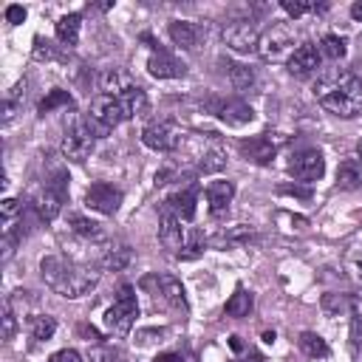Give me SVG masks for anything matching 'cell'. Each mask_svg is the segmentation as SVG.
I'll use <instances>...</instances> for the list:
<instances>
[{
	"mask_svg": "<svg viewBox=\"0 0 362 362\" xmlns=\"http://www.w3.org/2000/svg\"><path fill=\"white\" fill-rule=\"evenodd\" d=\"M317 102L342 119L362 113V79L348 68H331L314 82Z\"/></svg>",
	"mask_w": 362,
	"mask_h": 362,
	"instance_id": "obj_1",
	"label": "cell"
},
{
	"mask_svg": "<svg viewBox=\"0 0 362 362\" xmlns=\"http://www.w3.org/2000/svg\"><path fill=\"white\" fill-rule=\"evenodd\" d=\"M40 272L42 280L51 291L62 294V297H82L88 294L96 283H99V272L90 263H76V260H65L62 255H48L40 260Z\"/></svg>",
	"mask_w": 362,
	"mask_h": 362,
	"instance_id": "obj_2",
	"label": "cell"
},
{
	"mask_svg": "<svg viewBox=\"0 0 362 362\" xmlns=\"http://www.w3.org/2000/svg\"><path fill=\"white\" fill-rule=\"evenodd\" d=\"M136 317H139L136 288L124 283V286H119V294H116L113 305L105 311V317H102V325H105V331H107V334H113V337H124V334L133 328Z\"/></svg>",
	"mask_w": 362,
	"mask_h": 362,
	"instance_id": "obj_3",
	"label": "cell"
},
{
	"mask_svg": "<svg viewBox=\"0 0 362 362\" xmlns=\"http://www.w3.org/2000/svg\"><path fill=\"white\" fill-rule=\"evenodd\" d=\"M294 54V28L286 23H272L257 40V57L263 62H280Z\"/></svg>",
	"mask_w": 362,
	"mask_h": 362,
	"instance_id": "obj_4",
	"label": "cell"
},
{
	"mask_svg": "<svg viewBox=\"0 0 362 362\" xmlns=\"http://www.w3.org/2000/svg\"><path fill=\"white\" fill-rule=\"evenodd\" d=\"M124 110H122V102L116 96H107V93H99L90 107H88V127L93 136H107L119 122H124Z\"/></svg>",
	"mask_w": 362,
	"mask_h": 362,
	"instance_id": "obj_5",
	"label": "cell"
},
{
	"mask_svg": "<svg viewBox=\"0 0 362 362\" xmlns=\"http://www.w3.org/2000/svg\"><path fill=\"white\" fill-rule=\"evenodd\" d=\"M141 141H144V147H150V150H156V153H173V150L181 147L184 133L178 130L175 122L156 119V122H150V124L141 130Z\"/></svg>",
	"mask_w": 362,
	"mask_h": 362,
	"instance_id": "obj_6",
	"label": "cell"
},
{
	"mask_svg": "<svg viewBox=\"0 0 362 362\" xmlns=\"http://www.w3.org/2000/svg\"><path fill=\"white\" fill-rule=\"evenodd\" d=\"M65 198H68V175H65V170H57L54 178L45 181V187H42V192L37 198V215H40V221H54L59 215Z\"/></svg>",
	"mask_w": 362,
	"mask_h": 362,
	"instance_id": "obj_7",
	"label": "cell"
},
{
	"mask_svg": "<svg viewBox=\"0 0 362 362\" xmlns=\"http://www.w3.org/2000/svg\"><path fill=\"white\" fill-rule=\"evenodd\" d=\"M93 133H90V127H88V122L85 119H74L71 122V127L65 130V136H62V156L68 158V161H85L88 156H90V150H93Z\"/></svg>",
	"mask_w": 362,
	"mask_h": 362,
	"instance_id": "obj_8",
	"label": "cell"
},
{
	"mask_svg": "<svg viewBox=\"0 0 362 362\" xmlns=\"http://www.w3.org/2000/svg\"><path fill=\"white\" fill-rule=\"evenodd\" d=\"M288 173H291L297 181L311 184V181L322 178V173H325V158H322V153L314 150V147L297 150V153H291V158H288Z\"/></svg>",
	"mask_w": 362,
	"mask_h": 362,
	"instance_id": "obj_9",
	"label": "cell"
},
{
	"mask_svg": "<svg viewBox=\"0 0 362 362\" xmlns=\"http://www.w3.org/2000/svg\"><path fill=\"white\" fill-rule=\"evenodd\" d=\"M144 280L156 286V291H153V300H156V303H164V305H170L173 311L187 314V297H184V286H181V283H178L173 274H156V277H144Z\"/></svg>",
	"mask_w": 362,
	"mask_h": 362,
	"instance_id": "obj_10",
	"label": "cell"
},
{
	"mask_svg": "<svg viewBox=\"0 0 362 362\" xmlns=\"http://www.w3.org/2000/svg\"><path fill=\"white\" fill-rule=\"evenodd\" d=\"M122 204V189L107 184V181H96L88 187L85 192V206L93 209V212H102V215H116Z\"/></svg>",
	"mask_w": 362,
	"mask_h": 362,
	"instance_id": "obj_11",
	"label": "cell"
},
{
	"mask_svg": "<svg viewBox=\"0 0 362 362\" xmlns=\"http://www.w3.org/2000/svg\"><path fill=\"white\" fill-rule=\"evenodd\" d=\"M206 107L212 110V116H218L221 122L232 124V127H240V124H249L255 119V110L243 102V99H209Z\"/></svg>",
	"mask_w": 362,
	"mask_h": 362,
	"instance_id": "obj_12",
	"label": "cell"
},
{
	"mask_svg": "<svg viewBox=\"0 0 362 362\" xmlns=\"http://www.w3.org/2000/svg\"><path fill=\"white\" fill-rule=\"evenodd\" d=\"M257 40H260V31L252 20H235L223 28V42L240 54L246 51H257Z\"/></svg>",
	"mask_w": 362,
	"mask_h": 362,
	"instance_id": "obj_13",
	"label": "cell"
},
{
	"mask_svg": "<svg viewBox=\"0 0 362 362\" xmlns=\"http://www.w3.org/2000/svg\"><path fill=\"white\" fill-rule=\"evenodd\" d=\"M147 71H150L156 79H175V76H184L187 65H184L175 54H170L167 48H158V45H156V48L150 51Z\"/></svg>",
	"mask_w": 362,
	"mask_h": 362,
	"instance_id": "obj_14",
	"label": "cell"
},
{
	"mask_svg": "<svg viewBox=\"0 0 362 362\" xmlns=\"http://www.w3.org/2000/svg\"><path fill=\"white\" fill-rule=\"evenodd\" d=\"M320 59H322L320 48L314 42H303V45L294 48V54L286 59V65H288L291 76H308V74H314L320 68Z\"/></svg>",
	"mask_w": 362,
	"mask_h": 362,
	"instance_id": "obj_15",
	"label": "cell"
},
{
	"mask_svg": "<svg viewBox=\"0 0 362 362\" xmlns=\"http://www.w3.org/2000/svg\"><path fill=\"white\" fill-rule=\"evenodd\" d=\"M158 240L170 249V252H181L184 249V240H187V232L181 226V218H175L167 206L161 209V221H158Z\"/></svg>",
	"mask_w": 362,
	"mask_h": 362,
	"instance_id": "obj_16",
	"label": "cell"
},
{
	"mask_svg": "<svg viewBox=\"0 0 362 362\" xmlns=\"http://www.w3.org/2000/svg\"><path fill=\"white\" fill-rule=\"evenodd\" d=\"M277 147H280V141H274L269 133L252 136V139H243V141H240V153H243L246 158H252L255 164H269V161L277 156Z\"/></svg>",
	"mask_w": 362,
	"mask_h": 362,
	"instance_id": "obj_17",
	"label": "cell"
},
{
	"mask_svg": "<svg viewBox=\"0 0 362 362\" xmlns=\"http://www.w3.org/2000/svg\"><path fill=\"white\" fill-rule=\"evenodd\" d=\"M235 198V184L232 181H212L206 187V204H209V215L212 218H223L229 204Z\"/></svg>",
	"mask_w": 362,
	"mask_h": 362,
	"instance_id": "obj_18",
	"label": "cell"
},
{
	"mask_svg": "<svg viewBox=\"0 0 362 362\" xmlns=\"http://www.w3.org/2000/svg\"><path fill=\"white\" fill-rule=\"evenodd\" d=\"M223 167H226V150L212 133H206V144L198 153V173H218Z\"/></svg>",
	"mask_w": 362,
	"mask_h": 362,
	"instance_id": "obj_19",
	"label": "cell"
},
{
	"mask_svg": "<svg viewBox=\"0 0 362 362\" xmlns=\"http://www.w3.org/2000/svg\"><path fill=\"white\" fill-rule=\"evenodd\" d=\"M195 201H198V189H195V187H184V189L173 192V195L164 201V206H167L175 218L192 221V218H195Z\"/></svg>",
	"mask_w": 362,
	"mask_h": 362,
	"instance_id": "obj_20",
	"label": "cell"
},
{
	"mask_svg": "<svg viewBox=\"0 0 362 362\" xmlns=\"http://www.w3.org/2000/svg\"><path fill=\"white\" fill-rule=\"evenodd\" d=\"M198 37H201V28H198L195 23H189V20H173V23H170V40H173L178 48L192 51V48L198 45Z\"/></svg>",
	"mask_w": 362,
	"mask_h": 362,
	"instance_id": "obj_21",
	"label": "cell"
},
{
	"mask_svg": "<svg viewBox=\"0 0 362 362\" xmlns=\"http://www.w3.org/2000/svg\"><path fill=\"white\" fill-rule=\"evenodd\" d=\"M99 85H102V90H105L107 96H122L124 90L133 88V79H130L127 71H122V68H110V71H105V74L99 76Z\"/></svg>",
	"mask_w": 362,
	"mask_h": 362,
	"instance_id": "obj_22",
	"label": "cell"
},
{
	"mask_svg": "<svg viewBox=\"0 0 362 362\" xmlns=\"http://www.w3.org/2000/svg\"><path fill=\"white\" fill-rule=\"evenodd\" d=\"M119 102H122V110H124V116L127 119H133V116H144L147 110H150V102H147V93L139 88V85H133L130 90H124L122 96H116Z\"/></svg>",
	"mask_w": 362,
	"mask_h": 362,
	"instance_id": "obj_23",
	"label": "cell"
},
{
	"mask_svg": "<svg viewBox=\"0 0 362 362\" xmlns=\"http://www.w3.org/2000/svg\"><path fill=\"white\" fill-rule=\"evenodd\" d=\"M68 223H71V232L79 235L82 240H90V243H102V240H105V229H102V223L88 221L85 215H71Z\"/></svg>",
	"mask_w": 362,
	"mask_h": 362,
	"instance_id": "obj_24",
	"label": "cell"
},
{
	"mask_svg": "<svg viewBox=\"0 0 362 362\" xmlns=\"http://www.w3.org/2000/svg\"><path fill=\"white\" fill-rule=\"evenodd\" d=\"M362 184V164L359 158H345L337 170V187L339 189H356Z\"/></svg>",
	"mask_w": 362,
	"mask_h": 362,
	"instance_id": "obj_25",
	"label": "cell"
},
{
	"mask_svg": "<svg viewBox=\"0 0 362 362\" xmlns=\"http://www.w3.org/2000/svg\"><path fill=\"white\" fill-rule=\"evenodd\" d=\"M79 25H82V17L79 14H65L57 20V40L62 45H76L79 42Z\"/></svg>",
	"mask_w": 362,
	"mask_h": 362,
	"instance_id": "obj_26",
	"label": "cell"
},
{
	"mask_svg": "<svg viewBox=\"0 0 362 362\" xmlns=\"http://www.w3.org/2000/svg\"><path fill=\"white\" fill-rule=\"evenodd\" d=\"M252 305H255L252 294H249L246 288H240V286H238V288H235V294L226 300V308H223V311H226L229 317L240 320V317H249V314H252Z\"/></svg>",
	"mask_w": 362,
	"mask_h": 362,
	"instance_id": "obj_27",
	"label": "cell"
},
{
	"mask_svg": "<svg viewBox=\"0 0 362 362\" xmlns=\"http://www.w3.org/2000/svg\"><path fill=\"white\" fill-rule=\"evenodd\" d=\"M297 342H300L303 354H305V356H311V359H325V356L331 354L328 342H325V339H322L320 334H314V331H303Z\"/></svg>",
	"mask_w": 362,
	"mask_h": 362,
	"instance_id": "obj_28",
	"label": "cell"
},
{
	"mask_svg": "<svg viewBox=\"0 0 362 362\" xmlns=\"http://www.w3.org/2000/svg\"><path fill=\"white\" fill-rule=\"evenodd\" d=\"M57 107H74V96H71L68 90H62V88L48 90V96H42V102L37 105V113L45 116V113H51V110H57Z\"/></svg>",
	"mask_w": 362,
	"mask_h": 362,
	"instance_id": "obj_29",
	"label": "cell"
},
{
	"mask_svg": "<svg viewBox=\"0 0 362 362\" xmlns=\"http://www.w3.org/2000/svg\"><path fill=\"white\" fill-rule=\"evenodd\" d=\"M28 322H31V337H34L37 342H48V339L54 337V331H57V320L48 317V314H37V317H31Z\"/></svg>",
	"mask_w": 362,
	"mask_h": 362,
	"instance_id": "obj_30",
	"label": "cell"
},
{
	"mask_svg": "<svg viewBox=\"0 0 362 362\" xmlns=\"http://www.w3.org/2000/svg\"><path fill=\"white\" fill-rule=\"evenodd\" d=\"M229 68V79L235 85V90H249L255 85V71L249 65H238V62H226Z\"/></svg>",
	"mask_w": 362,
	"mask_h": 362,
	"instance_id": "obj_31",
	"label": "cell"
},
{
	"mask_svg": "<svg viewBox=\"0 0 362 362\" xmlns=\"http://www.w3.org/2000/svg\"><path fill=\"white\" fill-rule=\"evenodd\" d=\"M23 96H25V79L17 82V85L6 93V99H3V122H11V119H14L17 107L23 105Z\"/></svg>",
	"mask_w": 362,
	"mask_h": 362,
	"instance_id": "obj_32",
	"label": "cell"
},
{
	"mask_svg": "<svg viewBox=\"0 0 362 362\" xmlns=\"http://www.w3.org/2000/svg\"><path fill=\"white\" fill-rule=\"evenodd\" d=\"M320 57H328V59H342L345 57V40L342 37H337V34H325L322 40H320Z\"/></svg>",
	"mask_w": 362,
	"mask_h": 362,
	"instance_id": "obj_33",
	"label": "cell"
},
{
	"mask_svg": "<svg viewBox=\"0 0 362 362\" xmlns=\"http://www.w3.org/2000/svg\"><path fill=\"white\" fill-rule=\"evenodd\" d=\"M204 252V235L198 232V229H189L187 232V240H184V249L178 252V257L181 260H192V257H198Z\"/></svg>",
	"mask_w": 362,
	"mask_h": 362,
	"instance_id": "obj_34",
	"label": "cell"
},
{
	"mask_svg": "<svg viewBox=\"0 0 362 362\" xmlns=\"http://www.w3.org/2000/svg\"><path fill=\"white\" fill-rule=\"evenodd\" d=\"M345 269H348L351 280L362 286V243H356V246L348 249V255H345Z\"/></svg>",
	"mask_w": 362,
	"mask_h": 362,
	"instance_id": "obj_35",
	"label": "cell"
},
{
	"mask_svg": "<svg viewBox=\"0 0 362 362\" xmlns=\"http://www.w3.org/2000/svg\"><path fill=\"white\" fill-rule=\"evenodd\" d=\"M127 263H130V249H127V246H116V249H107V255H105V266H107V269L119 272V269H124Z\"/></svg>",
	"mask_w": 362,
	"mask_h": 362,
	"instance_id": "obj_36",
	"label": "cell"
},
{
	"mask_svg": "<svg viewBox=\"0 0 362 362\" xmlns=\"http://www.w3.org/2000/svg\"><path fill=\"white\" fill-rule=\"evenodd\" d=\"M280 6H283V11H286L288 17H303L305 11H322V8H325V6H314V3H305V0H283Z\"/></svg>",
	"mask_w": 362,
	"mask_h": 362,
	"instance_id": "obj_37",
	"label": "cell"
},
{
	"mask_svg": "<svg viewBox=\"0 0 362 362\" xmlns=\"http://www.w3.org/2000/svg\"><path fill=\"white\" fill-rule=\"evenodd\" d=\"M351 342L356 348H362V308H356L351 317Z\"/></svg>",
	"mask_w": 362,
	"mask_h": 362,
	"instance_id": "obj_38",
	"label": "cell"
},
{
	"mask_svg": "<svg viewBox=\"0 0 362 362\" xmlns=\"http://www.w3.org/2000/svg\"><path fill=\"white\" fill-rule=\"evenodd\" d=\"M34 57H37V59H51V57H54L51 42L42 40V37H37V40H34Z\"/></svg>",
	"mask_w": 362,
	"mask_h": 362,
	"instance_id": "obj_39",
	"label": "cell"
},
{
	"mask_svg": "<svg viewBox=\"0 0 362 362\" xmlns=\"http://www.w3.org/2000/svg\"><path fill=\"white\" fill-rule=\"evenodd\" d=\"M14 337V314H11V305L6 303L3 308V339H11Z\"/></svg>",
	"mask_w": 362,
	"mask_h": 362,
	"instance_id": "obj_40",
	"label": "cell"
},
{
	"mask_svg": "<svg viewBox=\"0 0 362 362\" xmlns=\"http://www.w3.org/2000/svg\"><path fill=\"white\" fill-rule=\"evenodd\" d=\"M48 362H82V356H79V351H74V348H62V351H57Z\"/></svg>",
	"mask_w": 362,
	"mask_h": 362,
	"instance_id": "obj_41",
	"label": "cell"
},
{
	"mask_svg": "<svg viewBox=\"0 0 362 362\" xmlns=\"http://www.w3.org/2000/svg\"><path fill=\"white\" fill-rule=\"evenodd\" d=\"M23 20H25V8H23V6H8V8H6V23L20 25Z\"/></svg>",
	"mask_w": 362,
	"mask_h": 362,
	"instance_id": "obj_42",
	"label": "cell"
},
{
	"mask_svg": "<svg viewBox=\"0 0 362 362\" xmlns=\"http://www.w3.org/2000/svg\"><path fill=\"white\" fill-rule=\"evenodd\" d=\"M156 362H187V356L178 354V351H170V354H158Z\"/></svg>",
	"mask_w": 362,
	"mask_h": 362,
	"instance_id": "obj_43",
	"label": "cell"
},
{
	"mask_svg": "<svg viewBox=\"0 0 362 362\" xmlns=\"http://www.w3.org/2000/svg\"><path fill=\"white\" fill-rule=\"evenodd\" d=\"M280 192H286V195H297V198H308V195H311L308 189H300V187H280Z\"/></svg>",
	"mask_w": 362,
	"mask_h": 362,
	"instance_id": "obj_44",
	"label": "cell"
},
{
	"mask_svg": "<svg viewBox=\"0 0 362 362\" xmlns=\"http://www.w3.org/2000/svg\"><path fill=\"white\" fill-rule=\"evenodd\" d=\"M240 359H243V362H263V356H260V354H257V351H255V348H246V351H243V356H240Z\"/></svg>",
	"mask_w": 362,
	"mask_h": 362,
	"instance_id": "obj_45",
	"label": "cell"
},
{
	"mask_svg": "<svg viewBox=\"0 0 362 362\" xmlns=\"http://www.w3.org/2000/svg\"><path fill=\"white\" fill-rule=\"evenodd\" d=\"M351 17H354L356 23H362V0H356V3L351 6Z\"/></svg>",
	"mask_w": 362,
	"mask_h": 362,
	"instance_id": "obj_46",
	"label": "cell"
},
{
	"mask_svg": "<svg viewBox=\"0 0 362 362\" xmlns=\"http://www.w3.org/2000/svg\"><path fill=\"white\" fill-rule=\"evenodd\" d=\"M356 150H359V164H362V141H359V147H356Z\"/></svg>",
	"mask_w": 362,
	"mask_h": 362,
	"instance_id": "obj_47",
	"label": "cell"
},
{
	"mask_svg": "<svg viewBox=\"0 0 362 362\" xmlns=\"http://www.w3.org/2000/svg\"><path fill=\"white\" fill-rule=\"evenodd\" d=\"M113 362H127V359H119V356H113Z\"/></svg>",
	"mask_w": 362,
	"mask_h": 362,
	"instance_id": "obj_48",
	"label": "cell"
}]
</instances>
